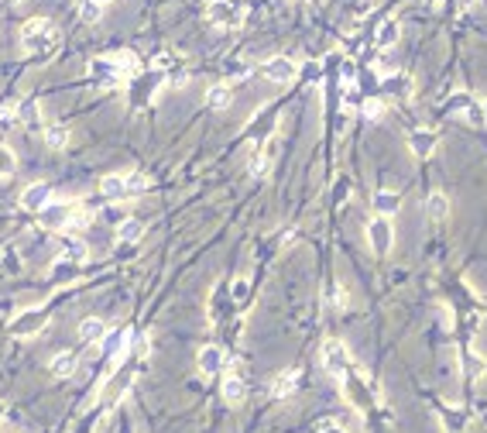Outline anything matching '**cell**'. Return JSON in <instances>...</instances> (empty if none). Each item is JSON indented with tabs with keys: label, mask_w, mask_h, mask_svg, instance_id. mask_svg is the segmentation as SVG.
<instances>
[{
	"label": "cell",
	"mask_w": 487,
	"mask_h": 433,
	"mask_svg": "<svg viewBox=\"0 0 487 433\" xmlns=\"http://www.w3.org/2000/svg\"><path fill=\"white\" fill-rule=\"evenodd\" d=\"M14 169H18V162H14V152L0 145V179H11V176H14Z\"/></svg>",
	"instance_id": "28"
},
{
	"label": "cell",
	"mask_w": 487,
	"mask_h": 433,
	"mask_svg": "<svg viewBox=\"0 0 487 433\" xmlns=\"http://www.w3.org/2000/svg\"><path fill=\"white\" fill-rule=\"evenodd\" d=\"M426 214L433 216V220H446V214H450V200H446L443 193H433V196L426 200Z\"/></svg>",
	"instance_id": "21"
},
{
	"label": "cell",
	"mask_w": 487,
	"mask_h": 433,
	"mask_svg": "<svg viewBox=\"0 0 487 433\" xmlns=\"http://www.w3.org/2000/svg\"><path fill=\"white\" fill-rule=\"evenodd\" d=\"M398 207H402V200H398V193H391V190H381L378 196H374V210L381 216H391V214H398Z\"/></svg>",
	"instance_id": "19"
},
{
	"label": "cell",
	"mask_w": 487,
	"mask_h": 433,
	"mask_svg": "<svg viewBox=\"0 0 487 433\" xmlns=\"http://www.w3.org/2000/svg\"><path fill=\"white\" fill-rule=\"evenodd\" d=\"M481 110H484V121H487V100H484V104H481Z\"/></svg>",
	"instance_id": "39"
},
{
	"label": "cell",
	"mask_w": 487,
	"mask_h": 433,
	"mask_svg": "<svg viewBox=\"0 0 487 433\" xmlns=\"http://www.w3.org/2000/svg\"><path fill=\"white\" fill-rule=\"evenodd\" d=\"M21 45H25V52L31 55H45V52H55L58 45H62V31L45 21V18H31L21 31Z\"/></svg>",
	"instance_id": "1"
},
{
	"label": "cell",
	"mask_w": 487,
	"mask_h": 433,
	"mask_svg": "<svg viewBox=\"0 0 487 433\" xmlns=\"http://www.w3.org/2000/svg\"><path fill=\"white\" fill-rule=\"evenodd\" d=\"M62 262L82 265V262H86V244L82 241H66V248H62Z\"/></svg>",
	"instance_id": "24"
},
{
	"label": "cell",
	"mask_w": 487,
	"mask_h": 433,
	"mask_svg": "<svg viewBox=\"0 0 487 433\" xmlns=\"http://www.w3.org/2000/svg\"><path fill=\"white\" fill-rule=\"evenodd\" d=\"M79 337L86 341V344H97L106 337V324H103L100 317H86L82 324H79Z\"/></svg>",
	"instance_id": "16"
},
{
	"label": "cell",
	"mask_w": 487,
	"mask_h": 433,
	"mask_svg": "<svg viewBox=\"0 0 487 433\" xmlns=\"http://www.w3.org/2000/svg\"><path fill=\"white\" fill-rule=\"evenodd\" d=\"M18 117H21V121H35V117H38V110H35V100H27V104H21V110H18Z\"/></svg>",
	"instance_id": "34"
},
{
	"label": "cell",
	"mask_w": 487,
	"mask_h": 433,
	"mask_svg": "<svg viewBox=\"0 0 487 433\" xmlns=\"http://www.w3.org/2000/svg\"><path fill=\"white\" fill-rule=\"evenodd\" d=\"M299 76H309V80H316V76H319V66H316V62H309V66L302 69V73H299Z\"/></svg>",
	"instance_id": "38"
},
{
	"label": "cell",
	"mask_w": 487,
	"mask_h": 433,
	"mask_svg": "<svg viewBox=\"0 0 487 433\" xmlns=\"http://www.w3.org/2000/svg\"><path fill=\"white\" fill-rule=\"evenodd\" d=\"M268 162H271V145H268L264 152H254V159H251V176H264V172H268Z\"/></svg>",
	"instance_id": "29"
},
{
	"label": "cell",
	"mask_w": 487,
	"mask_h": 433,
	"mask_svg": "<svg viewBox=\"0 0 487 433\" xmlns=\"http://www.w3.org/2000/svg\"><path fill=\"white\" fill-rule=\"evenodd\" d=\"M141 234H144V224L141 220H134V216H128V220H121L117 224V238L124 244H137L141 241Z\"/></svg>",
	"instance_id": "17"
},
{
	"label": "cell",
	"mask_w": 487,
	"mask_h": 433,
	"mask_svg": "<svg viewBox=\"0 0 487 433\" xmlns=\"http://www.w3.org/2000/svg\"><path fill=\"white\" fill-rule=\"evenodd\" d=\"M244 18V4L240 0H213L209 4V21L220 28H237Z\"/></svg>",
	"instance_id": "4"
},
{
	"label": "cell",
	"mask_w": 487,
	"mask_h": 433,
	"mask_svg": "<svg viewBox=\"0 0 487 433\" xmlns=\"http://www.w3.org/2000/svg\"><path fill=\"white\" fill-rule=\"evenodd\" d=\"M97 4H106V0H97Z\"/></svg>",
	"instance_id": "41"
},
{
	"label": "cell",
	"mask_w": 487,
	"mask_h": 433,
	"mask_svg": "<svg viewBox=\"0 0 487 433\" xmlns=\"http://www.w3.org/2000/svg\"><path fill=\"white\" fill-rule=\"evenodd\" d=\"M100 196L103 200H124V196H128L124 176H106V179L100 183Z\"/></svg>",
	"instance_id": "18"
},
{
	"label": "cell",
	"mask_w": 487,
	"mask_h": 433,
	"mask_svg": "<svg viewBox=\"0 0 487 433\" xmlns=\"http://www.w3.org/2000/svg\"><path fill=\"white\" fill-rule=\"evenodd\" d=\"M409 152L412 155H419V159H429L433 152H436V131H429V128H415L409 135Z\"/></svg>",
	"instance_id": "10"
},
{
	"label": "cell",
	"mask_w": 487,
	"mask_h": 433,
	"mask_svg": "<svg viewBox=\"0 0 487 433\" xmlns=\"http://www.w3.org/2000/svg\"><path fill=\"white\" fill-rule=\"evenodd\" d=\"M45 145H49L51 152H62V148L69 145V131H66L62 124H51V128H45Z\"/></svg>",
	"instance_id": "20"
},
{
	"label": "cell",
	"mask_w": 487,
	"mask_h": 433,
	"mask_svg": "<svg viewBox=\"0 0 487 433\" xmlns=\"http://www.w3.org/2000/svg\"><path fill=\"white\" fill-rule=\"evenodd\" d=\"M90 227V216L82 214V210H76V214L69 216V231H86Z\"/></svg>",
	"instance_id": "33"
},
{
	"label": "cell",
	"mask_w": 487,
	"mask_h": 433,
	"mask_svg": "<svg viewBox=\"0 0 487 433\" xmlns=\"http://www.w3.org/2000/svg\"><path fill=\"white\" fill-rule=\"evenodd\" d=\"M343 107L347 110L364 107V93H360V90H347V93H343Z\"/></svg>",
	"instance_id": "30"
},
{
	"label": "cell",
	"mask_w": 487,
	"mask_h": 433,
	"mask_svg": "<svg viewBox=\"0 0 487 433\" xmlns=\"http://www.w3.org/2000/svg\"><path fill=\"white\" fill-rule=\"evenodd\" d=\"M299 379H302V375H299V368H285L282 375L271 382V389H268V392H271V399H288V396L299 389Z\"/></svg>",
	"instance_id": "12"
},
{
	"label": "cell",
	"mask_w": 487,
	"mask_h": 433,
	"mask_svg": "<svg viewBox=\"0 0 487 433\" xmlns=\"http://www.w3.org/2000/svg\"><path fill=\"white\" fill-rule=\"evenodd\" d=\"M470 107H474V97H470V93H453L450 104H446L450 114H470Z\"/></svg>",
	"instance_id": "25"
},
{
	"label": "cell",
	"mask_w": 487,
	"mask_h": 433,
	"mask_svg": "<svg viewBox=\"0 0 487 433\" xmlns=\"http://www.w3.org/2000/svg\"><path fill=\"white\" fill-rule=\"evenodd\" d=\"M398 35H402L398 21H381V28H378V45H381V49H391V45L398 42Z\"/></svg>",
	"instance_id": "22"
},
{
	"label": "cell",
	"mask_w": 487,
	"mask_h": 433,
	"mask_svg": "<svg viewBox=\"0 0 487 433\" xmlns=\"http://www.w3.org/2000/svg\"><path fill=\"white\" fill-rule=\"evenodd\" d=\"M364 114H367V117H381V114H385V100H364Z\"/></svg>",
	"instance_id": "31"
},
{
	"label": "cell",
	"mask_w": 487,
	"mask_h": 433,
	"mask_svg": "<svg viewBox=\"0 0 487 433\" xmlns=\"http://www.w3.org/2000/svg\"><path fill=\"white\" fill-rule=\"evenodd\" d=\"M391 238H395L391 220H388V216H374V220H371V227H367L371 251H374V255H388V251H391Z\"/></svg>",
	"instance_id": "5"
},
{
	"label": "cell",
	"mask_w": 487,
	"mask_h": 433,
	"mask_svg": "<svg viewBox=\"0 0 487 433\" xmlns=\"http://www.w3.org/2000/svg\"><path fill=\"white\" fill-rule=\"evenodd\" d=\"M130 69V59H93L90 62V76L97 83H106V86H117V83H124Z\"/></svg>",
	"instance_id": "2"
},
{
	"label": "cell",
	"mask_w": 487,
	"mask_h": 433,
	"mask_svg": "<svg viewBox=\"0 0 487 433\" xmlns=\"http://www.w3.org/2000/svg\"><path fill=\"white\" fill-rule=\"evenodd\" d=\"M76 214V203H58V200H51L49 207L42 210V224L49 227V231H62V227H69V216Z\"/></svg>",
	"instance_id": "7"
},
{
	"label": "cell",
	"mask_w": 487,
	"mask_h": 433,
	"mask_svg": "<svg viewBox=\"0 0 487 433\" xmlns=\"http://www.w3.org/2000/svg\"><path fill=\"white\" fill-rule=\"evenodd\" d=\"M76 354L73 351H58L55 354V358H51V375H55V379H69V375H73V372H76Z\"/></svg>",
	"instance_id": "15"
},
{
	"label": "cell",
	"mask_w": 487,
	"mask_h": 433,
	"mask_svg": "<svg viewBox=\"0 0 487 433\" xmlns=\"http://www.w3.org/2000/svg\"><path fill=\"white\" fill-rule=\"evenodd\" d=\"M247 293H251L247 279H237V282H233V303H244V299H247Z\"/></svg>",
	"instance_id": "32"
},
{
	"label": "cell",
	"mask_w": 487,
	"mask_h": 433,
	"mask_svg": "<svg viewBox=\"0 0 487 433\" xmlns=\"http://www.w3.org/2000/svg\"><path fill=\"white\" fill-rule=\"evenodd\" d=\"M100 14H103V4H97V0H82L79 4V21L82 25H97Z\"/></svg>",
	"instance_id": "23"
},
{
	"label": "cell",
	"mask_w": 487,
	"mask_h": 433,
	"mask_svg": "<svg viewBox=\"0 0 487 433\" xmlns=\"http://www.w3.org/2000/svg\"><path fill=\"white\" fill-rule=\"evenodd\" d=\"M463 361H467V368H470V375H474V379H477V375L484 372V365H481V361H477L474 354H463Z\"/></svg>",
	"instance_id": "35"
},
{
	"label": "cell",
	"mask_w": 487,
	"mask_h": 433,
	"mask_svg": "<svg viewBox=\"0 0 487 433\" xmlns=\"http://www.w3.org/2000/svg\"><path fill=\"white\" fill-rule=\"evenodd\" d=\"M233 100V90L227 83H216V86H209V93H206V107L209 110H227Z\"/></svg>",
	"instance_id": "14"
},
{
	"label": "cell",
	"mask_w": 487,
	"mask_h": 433,
	"mask_svg": "<svg viewBox=\"0 0 487 433\" xmlns=\"http://www.w3.org/2000/svg\"><path fill=\"white\" fill-rule=\"evenodd\" d=\"M124 186H128V196H141V193H148V179L141 172H130L124 176Z\"/></svg>",
	"instance_id": "27"
},
{
	"label": "cell",
	"mask_w": 487,
	"mask_h": 433,
	"mask_svg": "<svg viewBox=\"0 0 487 433\" xmlns=\"http://www.w3.org/2000/svg\"><path fill=\"white\" fill-rule=\"evenodd\" d=\"M264 76L271 83H292L299 76V66H295L292 59H285V55H275V59L264 62Z\"/></svg>",
	"instance_id": "8"
},
{
	"label": "cell",
	"mask_w": 487,
	"mask_h": 433,
	"mask_svg": "<svg viewBox=\"0 0 487 433\" xmlns=\"http://www.w3.org/2000/svg\"><path fill=\"white\" fill-rule=\"evenodd\" d=\"M336 306H340V310H347V306H350V296H347V289H336V299H333Z\"/></svg>",
	"instance_id": "37"
},
{
	"label": "cell",
	"mask_w": 487,
	"mask_h": 433,
	"mask_svg": "<svg viewBox=\"0 0 487 433\" xmlns=\"http://www.w3.org/2000/svg\"><path fill=\"white\" fill-rule=\"evenodd\" d=\"M247 399V382L240 379V375H227L223 379V403L227 406H240Z\"/></svg>",
	"instance_id": "13"
},
{
	"label": "cell",
	"mask_w": 487,
	"mask_h": 433,
	"mask_svg": "<svg viewBox=\"0 0 487 433\" xmlns=\"http://www.w3.org/2000/svg\"><path fill=\"white\" fill-rule=\"evenodd\" d=\"M223 365H227V354L220 351L216 344H206L203 351H199V372L203 375H220Z\"/></svg>",
	"instance_id": "11"
},
{
	"label": "cell",
	"mask_w": 487,
	"mask_h": 433,
	"mask_svg": "<svg viewBox=\"0 0 487 433\" xmlns=\"http://www.w3.org/2000/svg\"><path fill=\"white\" fill-rule=\"evenodd\" d=\"M49 203H51V186L49 183H31V186L21 193V207H25V210H38V214H42Z\"/></svg>",
	"instance_id": "9"
},
{
	"label": "cell",
	"mask_w": 487,
	"mask_h": 433,
	"mask_svg": "<svg viewBox=\"0 0 487 433\" xmlns=\"http://www.w3.org/2000/svg\"><path fill=\"white\" fill-rule=\"evenodd\" d=\"M14 124V110L11 107H0V131H7Z\"/></svg>",
	"instance_id": "36"
},
{
	"label": "cell",
	"mask_w": 487,
	"mask_h": 433,
	"mask_svg": "<svg viewBox=\"0 0 487 433\" xmlns=\"http://www.w3.org/2000/svg\"><path fill=\"white\" fill-rule=\"evenodd\" d=\"M429 4H443V0H429Z\"/></svg>",
	"instance_id": "40"
},
{
	"label": "cell",
	"mask_w": 487,
	"mask_h": 433,
	"mask_svg": "<svg viewBox=\"0 0 487 433\" xmlns=\"http://www.w3.org/2000/svg\"><path fill=\"white\" fill-rule=\"evenodd\" d=\"M385 90H388V93H395V97H409V93H412V80H405V76H388Z\"/></svg>",
	"instance_id": "26"
},
{
	"label": "cell",
	"mask_w": 487,
	"mask_h": 433,
	"mask_svg": "<svg viewBox=\"0 0 487 433\" xmlns=\"http://www.w3.org/2000/svg\"><path fill=\"white\" fill-rule=\"evenodd\" d=\"M49 320V313L45 310H25V313H18L14 320H11V334L14 337H35L42 327Z\"/></svg>",
	"instance_id": "6"
},
{
	"label": "cell",
	"mask_w": 487,
	"mask_h": 433,
	"mask_svg": "<svg viewBox=\"0 0 487 433\" xmlns=\"http://www.w3.org/2000/svg\"><path fill=\"white\" fill-rule=\"evenodd\" d=\"M323 368H326L330 375H336V379H340L343 372H350V368H354L343 341H326V344H323Z\"/></svg>",
	"instance_id": "3"
}]
</instances>
